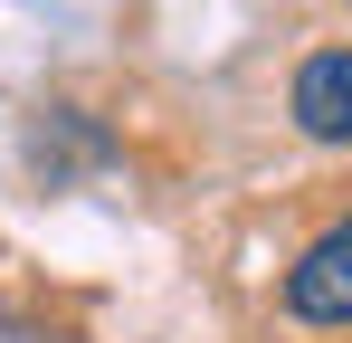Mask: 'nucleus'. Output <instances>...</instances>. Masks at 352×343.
<instances>
[{
    "label": "nucleus",
    "instance_id": "1",
    "mask_svg": "<svg viewBox=\"0 0 352 343\" xmlns=\"http://www.w3.org/2000/svg\"><path fill=\"white\" fill-rule=\"evenodd\" d=\"M276 305H286L305 334H333V324H352V220H333V229H314V238H305V258L286 267Z\"/></svg>",
    "mask_w": 352,
    "mask_h": 343
},
{
    "label": "nucleus",
    "instance_id": "2",
    "mask_svg": "<svg viewBox=\"0 0 352 343\" xmlns=\"http://www.w3.org/2000/svg\"><path fill=\"white\" fill-rule=\"evenodd\" d=\"M295 134L305 143H352V48H314L295 67Z\"/></svg>",
    "mask_w": 352,
    "mask_h": 343
}]
</instances>
